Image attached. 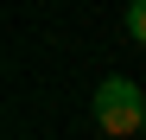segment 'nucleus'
<instances>
[{
	"mask_svg": "<svg viewBox=\"0 0 146 140\" xmlns=\"http://www.w3.org/2000/svg\"><path fill=\"white\" fill-rule=\"evenodd\" d=\"M89 115H95V127L114 134V140L146 134V96H140V83H127V77H108L102 89H95V96H89Z\"/></svg>",
	"mask_w": 146,
	"mask_h": 140,
	"instance_id": "f257e3e1",
	"label": "nucleus"
},
{
	"mask_svg": "<svg viewBox=\"0 0 146 140\" xmlns=\"http://www.w3.org/2000/svg\"><path fill=\"white\" fill-rule=\"evenodd\" d=\"M127 32L146 45V0H133V7H127Z\"/></svg>",
	"mask_w": 146,
	"mask_h": 140,
	"instance_id": "f03ea898",
	"label": "nucleus"
}]
</instances>
